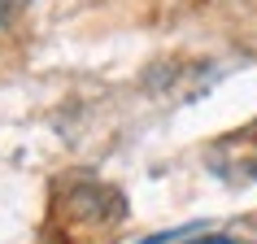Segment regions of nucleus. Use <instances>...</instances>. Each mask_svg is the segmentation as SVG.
<instances>
[{
    "instance_id": "nucleus-1",
    "label": "nucleus",
    "mask_w": 257,
    "mask_h": 244,
    "mask_svg": "<svg viewBox=\"0 0 257 244\" xmlns=\"http://www.w3.org/2000/svg\"><path fill=\"white\" fill-rule=\"evenodd\" d=\"M183 231H192V227H179V231H157V235H149V240H140V244H170L175 235H183Z\"/></svg>"
},
{
    "instance_id": "nucleus-2",
    "label": "nucleus",
    "mask_w": 257,
    "mask_h": 244,
    "mask_svg": "<svg viewBox=\"0 0 257 244\" xmlns=\"http://www.w3.org/2000/svg\"><path fill=\"white\" fill-rule=\"evenodd\" d=\"M192 244H240L235 235H205V240H192Z\"/></svg>"
}]
</instances>
